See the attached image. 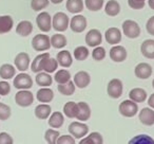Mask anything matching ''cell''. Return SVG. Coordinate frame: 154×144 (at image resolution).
Here are the masks:
<instances>
[{"mask_svg":"<svg viewBox=\"0 0 154 144\" xmlns=\"http://www.w3.org/2000/svg\"><path fill=\"white\" fill-rule=\"evenodd\" d=\"M13 142V138L8 133H0V144H12Z\"/></svg>","mask_w":154,"mask_h":144,"instance_id":"obj_48","label":"cell"},{"mask_svg":"<svg viewBox=\"0 0 154 144\" xmlns=\"http://www.w3.org/2000/svg\"><path fill=\"white\" fill-rule=\"evenodd\" d=\"M148 105L154 109V93L150 95V98L148 99Z\"/></svg>","mask_w":154,"mask_h":144,"instance_id":"obj_50","label":"cell"},{"mask_svg":"<svg viewBox=\"0 0 154 144\" xmlns=\"http://www.w3.org/2000/svg\"><path fill=\"white\" fill-rule=\"evenodd\" d=\"M129 98L135 103H143L147 100V92L143 88H133L129 92Z\"/></svg>","mask_w":154,"mask_h":144,"instance_id":"obj_24","label":"cell"},{"mask_svg":"<svg viewBox=\"0 0 154 144\" xmlns=\"http://www.w3.org/2000/svg\"><path fill=\"white\" fill-rule=\"evenodd\" d=\"M13 85L15 88L19 89H30L33 87V80L28 73H19L18 75H16V78L13 81Z\"/></svg>","mask_w":154,"mask_h":144,"instance_id":"obj_7","label":"cell"},{"mask_svg":"<svg viewBox=\"0 0 154 144\" xmlns=\"http://www.w3.org/2000/svg\"><path fill=\"white\" fill-rule=\"evenodd\" d=\"M91 82V78L90 74L86 71H79L77 72L76 74L74 75V84L76 87L80 89H84L90 84Z\"/></svg>","mask_w":154,"mask_h":144,"instance_id":"obj_16","label":"cell"},{"mask_svg":"<svg viewBox=\"0 0 154 144\" xmlns=\"http://www.w3.org/2000/svg\"><path fill=\"white\" fill-rule=\"evenodd\" d=\"M12 111H11V107L7 104L0 103V120L1 121H5L11 117Z\"/></svg>","mask_w":154,"mask_h":144,"instance_id":"obj_42","label":"cell"},{"mask_svg":"<svg viewBox=\"0 0 154 144\" xmlns=\"http://www.w3.org/2000/svg\"><path fill=\"white\" fill-rule=\"evenodd\" d=\"M64 122V118L60 111H55L54 114H51L49 119V125L53 128H59L62 126Z\"/></svg>","mask_w":154,"mask_h":144,"instance_id":"obj_31","label":"cell"},{"mask_svg":"<svg viewBox=\"0 0 154 144\" xmlns=\"http://www.w3.org/2000/svg\"><path fill=\"white\" fill-rule=\"evenodd\" d=\"M54 80H55V82L58 83V84H64V83L69 82V81L71 80V74L68 70L61 69V70L57 71L55 73Z\"/></svg>","mask_w":154,"mask_h":144,"instance_id":"obj_37","label":"cell"},{"mask_svg":"<svg viewBox=\"0 0 154 144\" xmlns=\"http://www.w3.org/2000/svg\"><path fill=\"white\" fill-rule=\"evenodd\" d=\"M107 92L112 99H118L122 94V83L118 78H113L109 82L107 87Z\"/></svg>","mask_w":154,"mask_h":144,"instance_id":"obj_8","label":"cell"},{"mask_svg":"<svg viewBox=\"0 0 154 144\" xmlns=\"http://www.w3.org/2000/svg\"><path fill=\"white\" fill-rule=\"evenodd\" d=\"M127 50L122 46L115 45L110 50V57L113 62H122L127 58Z\"/></svg>","mask_w":154,"mask_h":144,"instance_id":"obj_14","label":"cell"},{"mask_svg":"<svg viewBox=\"0 0 154 144\" xmlns=\"http://www.w3.org/2000/svg\"><path fill=\"white\" fill-rule=\"evenodd\" d=\"M138 118L143 125L152 126L154 124V110L151 108H143L139 111Z\"/></svg>","mask_w":154,"mask_h":144,"instance_id":"obj_18","label":"cell"},{"mask_svg":"<svg viewBox=\"0 0 154 144\" xmlns=\"http://www.w3.org/2000/svg\"><path fill=\"white\" fill-rule=\"evenodd\" d=\"M16 74V69L13 65L11 64H5L0 67V78L3 80H10L14 78Z\"/></svg>","mask_w":154,"mask_h":144,"instance_id":"obj_28","label":"cell"},{"mask_svg":"<svg viewBox=\"0 0 154 144\" xmlns=\"http://www.w3.org/2000/svg\"><path fill=\"white\" fill-rule=\"evenodd\" d=\"M105 12L108 16H117L120 12V5L116 0H109L105 7Z\"/></svg>","mask_w":154,"mask_h":144,"instance_id":"obj_29","label":"cell"},{"mask_svg":"<svg viewBox=\"0 0 154 144\" xmlns=\"http://www.w3.org/2000/svg\"><path fill=\"white\" fill-rule=\"evenodd\" d=\"M92 57L94 60H97V62H99V60H103V58L106 57V50L105 48L103 47H95V49L93 50L92 52Z\"/></svg>","mask_w":154,"mask_h":144,"instance_id":"obj_44","label":"cell"},{"mask_svg":"<svg viewBox=\"0 0 154 144\" xmlns=\"http://www.w3.org/2000/svg\"><path fill=\"white\" fill-rule=\"evenodd\" d=\"M51 40V46L55 49H61V48L66 46V38L62 34H55L50 38Z\"/></svg>","mask_w":154,"mask_h":144,"instance_id":"obj_34","label":"cell"},{"mask_svg":"<svg viewBox=\"0 0 154 144\" xmlns=\"http://www.w3.org/2000/svg\"><path fill=\"white\" fill-rule=\"evenodd\" d=\"M146 29H147V32L150 35L154 36V16H152V17H150L148 19L147 24H146Z\"/></svg>","mask_w":154,"mask_h":144,"instance_id":"obj_49","label":"cell"},{"mask_svg":"<svg viewBox=\"0 0 154 144\" xmlns=\"http://www.w3.org/2000/svg\"><path fill=\"white\" fill-rule=\"evenodd\" d=\"M35 81H36V84L40 87H49L53 83L52 76L48 72H41V71L37 73Z\"/></svg>","mask_w":154,"mask_h":144,"instance_id":"obj_26","label":"cell"},{"mask_svg":"<svg viewBox=\"0 0 154 144\" xmlns=\"http://www.w3.org/2000/svg\"><path fill=\"white\" fill-rule=\"evenodd\" d=\"M36 98L40 103H50L54 99V92L49 87H42L37 91Z\"/></svg>","mask_w":154,"mask_h":144,"instance_id":"obj_19","label":"cell"},{"mask_svg":"<svg viewBox=\"0 0 154 144\" xmlns=\"http://www.w3.org/2000/svg\"><path fill=\"white\" fill-rule=\"evenodd\" d=\"M33 32V24L29 20H22L16 27V33L22 37H26Z\"/></svg>","mask_w":154,"mask_h":144,"instance_id":"obj_21","label":"cell"},{"mask_svg":"<svg viewBox=\"0 0 154 144\" xmlns=\"http://www.w3.org/2000/svg\"><path fill=\"white\" fill-rule=\"evenodd\" d=\"M14 26V20L10 15L0 16V34H5L12 30Z\"/></svg>","mask_w":154,"mask_h":144,"instance_id":"obj_23","label":"cell"},{"mask_svg":"<svg viewBox=\"0 0 154 144\" xmlns=\"http://www.w3.org/2000/svg\"><path fill=\"white\" fill-rule=\"evenodd\" d=\"M148 5H149L150 9L154 10V0H149V1H148Z\"/></svg>","mask_w":154,"mask_h":144,"instance_id":"obj_51","label":"cell"},{"mask_svg":"<svg viewBox=\"0 0 154 144\" xmlns=\"http://www.w3.org/2000/svg\"><path fill=\"white\" fill-rule=\"evenodd\" d=\"M69 24H70V19L68 15L62 12L56 13L52 19V27L58 32H64L69 28Z\"/></svg>","mask_w":154,"mask_h":144,"instance_id":"obj_2","label":"cell"},{"mask_svg":"<svg viewBox=\"0 0 154 144\" xmlns=\"http://www.w3.org/2000/svg\"><path fill=\"white\" fill-rule=\"evenodd\" d=\"M52 111V108L48 104H40V105L36 106L35 108V116L40 120H45L50 117Z\"/></svg>","mask_w":154,"mask_h":144,"instance_id":"obj_27","label":"cell"},{"mask_svg":"<svg viewBox=\"0 0 154 144\" xmlns=\"http://www.w3.org/2000/svg\"><path fill=\"white\" fill-rule=\"evenodd\" d=\"M70 28L73 32L75 33H82L86 30L87 28V19L82 15H76L71 19Z\"/></svg>","mask_w":154,"mask_h":144,"instance_id":"obj_10","label":"cell"},{"mask_svg":"<svg viewBox=\"0 0 154 144\" xmlns=\"http://www.w3.org/2000/svg\"><path fill=\"white\" fill-rule=\"evenodd\" d=\"M66 8L70 13L77 14L84 11V1L82 0H68Z\"/></svg>","mask_w":154,"mask_h":144,"instance_id":"obj_25","label":"cell"},{"mask_svg":"<svg viewBox=\"0 0 154 144\" xmlns=\"http://www.w3.org/2000/svg\"><path fill=\"white\" fill-rule=\"evenodd\" d=\"M122 31L128 38L134 39L140 35V28H139L138 24L134 20H126L122 24Z\"/></svg>","mask_w":154,"mask_h":144,"instance_id":"obj_5","label":"cell"},{"mask_svg":"<svg viewBox=\"0 0 154 144\" xmlns=\"http://www.w3.org/2000/svg\"><path fill=\"white\" fill-rule=\"evenodd\" d=\"M75 84L72 81L64 83V84H58V91L63 95H72L75 92Z\"/></svg>","mask_w":154,"mask_h":144,"instance_id":"obj_35","label":"cell"},{"mask_svg":"<svg viewBox=\"0 0 154 144\" xmlns=\"http://www.w3.org/2000/svg\"><path fill=\"white\" fill-rule=\"evenodd\" d=\"M130 143H139V144H146V143H151L154 144V140L151 137L147 135H139L130 140Z\"/></svg>","mask_w":154,"mask_h":144,"instance_id":"obj_43","label":"cell"},{"mask_svg":"<svg viewBox=\"0 0 154 144\" xmlns=\"http://www.w3.org/2000/svg\"><path fill=\"white\" fill-rule=\"evenodd\" d=\"M58 144H75V138L72 135H63L61 137H58L57 142Z\"/></svg>","mask_w":154,"mask_h":144,"instance_id":"obj_45","label":"cell"},{"mask_svg":"<svg viewBox=\"0 0 154 144\" xmlns=\"http://www.w3.org/2000/svg\"><path fill=\"white\" fill-rule=\"evenodd\" d=\"M48 57H50V54L49 53H42V54H39L37 55L36 57L34 58L33 60L32 65H31V70L34 72V73H38L40 71H42V62L45 59H47Z\"/></svg>","mask_w":154,"mask_h":144,"instance_id":"obj_30","label":"cell"},{"mask_svg":"<svg viewBox=\"0 0 154 144\" xmlns=\"http://www.w3.org/2000/svg\"><path fill=\"white\" fill-rule=\"evenodd\" d=\"M69 133L76 139H82L86 137V135L89 131V127L85 123L80 122H72L69 125Z\"/></svg>","mask_w":154,"mask_h":144,"instance_id":"obj_6","label":"cell"},{"mask_svg":"<svg viewBox=\"0 0 154 144\" xmlns=\"http://www.w3.org/2000/svg\"><path fill=\"white\" fill-rule=\"evenodd\" d=\"M140 51L145 57L149 59H154V40L153 39H147L141 43Z\"/></svg>","mask_w":154,"mask_h":144,"instance_id":"obj_22","label":"cell"},{"mask_svg":"<svg viewBox=\"0 0 154 144\" xmlns=\"http://www.w3.org/2000/svg\"><path fill=\"white\" fill-rule=\"evenodd\" d=\"M152 87H153V88H154V80L152 81Z\"/></svg>","mask_w":154,"mask_h":144,"instance_id":"obj_53","label":"cell"},{"mask_svg":"<svg viewBox=\"0 0 154 144\" xmlns=\"http://www.w3.org/2000/svg\"><path fill=\"white\" fill-rule=\"evenodd\" d=\"M56 59L58 62V65H60L63 68H69L73 64L72 55H71V53L68 50H62V51L58 52Z\"/></svg>","mask_w":154,"mask_h":144,"instance_id":"obj_20","label":"cell"},{"mask_svg":"<svg viewBox=\"0 0 154 144\" xmlns=\"http://www.w3.org/2000/svg\"><path fill=\"white\" fill-rule=\"evenodd\" d=\"M105 38L110 45H117L122 41V32L118 28H109L106 31Z\"/></svg>","mask_w":154,"mask_h":144,"instance_id":"obj_15","label":"cell"},{"mask_svg":"<svg viewBox=\"0 0 154 144\" xmlns=\"http://www.w3.org/2000/svg\"><path fill=\"white\" fill-rule=\"evenodd\" d=\"M15 102L20 107H29L34 102V95L29 89H21L16 93Z\"/></svg>","mask_w":154,"mask_h":144,"instance_id":"obj_4","label":"cell"},{"mask_svg":"<svg viewBox=\"0 0 154 144\" xmlns=\"http://www.w3.org/2000/svg\"><path fill=\"white\" fill-rule=\"evenodd\" d=\"M103 142V136L99 133H91L88 137H86L85 139L80 140V143L82 144H101Z\"/></svg>","mask_w":154,"mask_h":144,"instance_id":"obj_32","label":"cell"},{"mask_svg":"<svg viewBox=\"0 0 154 144\" xmlns=\"http://www.w3.org/2000/svg\"><path fill=\"white\" fill-rule=\"evenodd\" d=\"M86 7L92 12H97L103 9V0H85Z\"/></svg>","mask_w":154,"mask_h":144,"instance_id":"obj_38","label":"cell"},{"mask_svg":"<svg viewBox=\"0 0 154 144\" xmlns=\"http://www.w3.org/2000/svg\"><path fill=\"white\" fill-rule=\"evenodd\" d=\"M86 43H88L89 47H97L103 43V36L101 33L97 29H92L86 35Z\"/></svg>","mask_w":154,"mask_h":144,"instance_id":"obj_11","label":"cell"},{"mask_svg":"<svg viewBox=\"0 0 154 144\" xmlns=\"http://www.w3.org/2000/svg\"><path fill=\"white\" fill-rule=\"evenodd\" d=\"M135 76L140 80H147L152 75V67L147 62H139L134 69Z\"/></svg>","mask_w":154,"mask_h":144,"instance_id":"obj_12","label":"cell"},{"mask_svg":"<svg viewBox=\"0 0 154 144\" xmlns=\"http://www.w3.org/2000/svg\"><path fill=\"white\" fill-rule=\"evenodd\" d=\"M32 47L35 51H45L49 50L51 47V40L48 35L45 34H37L32 39Z\"/></svg>","mask_w":154,"mask_h":144,"instance_id":"obj_3","label":"cell"},{"mask_svg":"<svg viewBox=\"0 0 154 144\" xmlns=\"http://www.w3.org/2000/svg\"><path fill=\"white\" fill-rule=\"evenodd\" d=\"M36 24L42 32H50L52 29V17L48 12H41L36 18Z\"/></svg>","mask_w":154,"mask_h":144,"instance_id":"obj_9","label":"cell"},{"mask_svg":"<svg viewBox=\"0 0 154 144\" xmlns=\"http://www.w3.org/2000/svg\"><path fill=\"white\" fill-rule=\"evenodd\" d=\"M11 92V85L5 81L0 82V95H8Z\"/></svg>","mask_w":154,"mask_h":144,"instance_id":"obj_47","label":"cell"},{"mask_svg":"<svg viewBox=\"0 0 154 144\" xmlns=\"http://www.w3.org/2000/svg\"><path fill=\"white\" fill-rule=\"evenodd\" d=\"M89 56V50L87 47L84 46H79L74 50V57L77 60H85L87 59Z\"/></svg>","mask_w":154,"mask_h":144,"instance_id":"obj_39","label":"cell"},{"mask_svg":"<svg viewBox=\"0 0 154 144\" xmlns=\"http://www.w3.org/2000/svg\"><path fill=\"white\" fill-rule=\"evenodd\" d=\"M52 3H54V5H59V3H61L63 0H50Z\"/></svg>","mask_w":154,"mask_h":144,"instance_id":"obj_52","label":"cell"},{"mask_svg":"<svg viewBox=\"0 0 154 144\" xmlns=\"http://www.w3.org/2000/svg\"><path fill=\"white\" fill-rule=\"evenodd\" d=\"M50 0H32L31 1V7L34 11L38 12L41 10L45 9L49 5Z\"/></svg>","mask_w":154,"mask_h":144,"instance_id":"obj_41","label":"cell"},{"mask_svg":"<svg viewBox=\"0 0 154 144\" xmlns=\"http://www.w3.org/2000/svg\"><path fill=\"white\" fill-rule=\"evenodd\" d=\"M77 109H78L77 108V103H75V102H68L63 106V114L70 119L76 118Z\"/></svg>","mask_w":154,"mask_h":144,"instance_id":"obj_36","label":"cell"},{"mask_svg":"<svg viewBox=\"0 0 154 144\" xmlns=\"http://www.w3.org/2000/svg\"><path fill=\"white\" fill-rule=\"evenodd\" d=\"M30 55L26 52H20L16 55L15 57V66L16 68L18 69L21 72H24L29 69V66H30Z\"/></svg>","mask_w":154,"mask_h":144,"instance_id":"obj_13","label":"cell"},{"mask_svg":"<svg viewBox=\"0 0 154 144\" xmlns=\"http://www.w3.org/2000/svg\"><path fill=\"white\" fill-rule=\"evenodd\" d=\"M77 114L76 119L79 121H87L91 117V108L86 102H79L77 103Z\"/></svg>","mask_w":154,"mask_h":144,"instance_id":"obj_17","label":"cell"},{"mask_svg":"<svg viewBox=\"0 0 154 144\" xmlns=\"http://www.w3.org/2000/svg\"><path fill=\"white\" fill-rule=\"evenodd\" d=\"M60 136L59 131L58 130H54V129H48L47 131H45V141L48 142V143L50 144H55L56 142H57V139L58 137Z\"/></svg>","mask_w":154,"mask_h":144,"instance_id":"obj_40","label":"cell"},{"mask_svg":"<svg viewBox=\"0 0 154 144\" xmlns=\"http://www.w3.org/2000/svg\"><path fill=\"white\" fill-rule=\"evenodd\" d=\"M118 111L126 118H132L136 116V114L138 112V106L132 100H125L118 106Z\"/></svg>","mask_w":154,"mask_h":144,"instance_id":"obj_1","label":"cell"},{"mask_svg":"<svg viewBox=\"0 0 154 144\" xmlns=\"http://www.w3.org/2000/svg\"><path fill=\"white\" fill-rule=\"evenodd\" d=\"M41 68H42V70L45 71V72H48V73H53L54 71H56V69L58 68L57 59L52 58V57H48L47 59L43 60Z\"/></svg>","mask_w":154,"mask_h":144,"instance_id":"obj_33","label":"cell"},{"mask_svg":"<svg viewBox=\"0 0 154 144\" xmlns=\"http://www.w3.org/2000/svg\"><path fill=\"white\" fill-rule=\"evenodd\" d=\"M146 0H128V5L133 10H140L145 7Z\"/></svg>","mask_w":154,"mask_h":144,"instance_id":"obj_46","label":"cell"}]
</instances>
